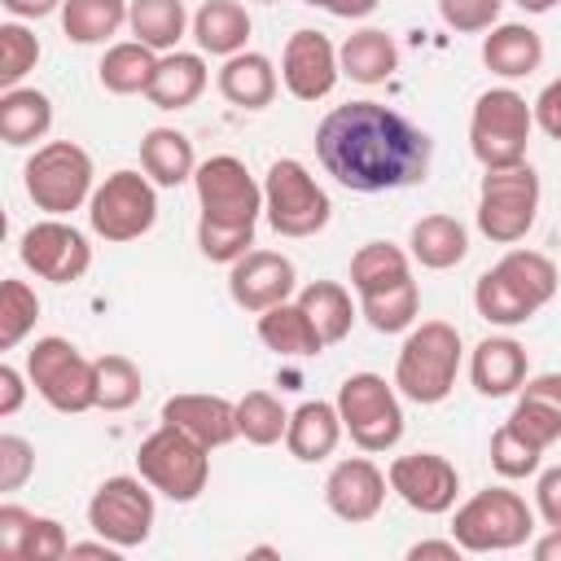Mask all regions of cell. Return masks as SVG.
I'll return each instance as SVG.
<instances>
[{"label": "cell", "instance_id": "6da1fadb", "mask_svg": "<svg viewBox=\"0 0 561 561\" xmlns=\"http://www.w3.org/2000/svg\"><path fill=\"white\" fill-rule=\"evenodd\" d=\"M316 158L351 193H390L430 175L434 140L381 101H351L320 118Z\"/></svg>", "mask_w": 561, "mask_h": 561}, {"label": "cell", "instance_id": "7a4b0ae2", "mask_svg": "<svg viewBox=\"0 0 561 561\" xmlns=\"http://www.w3.org/2000/svg\"><path fill=\"white\" fill-rule=\"evenodd\" d=\"M460 329L447 320H421L408 329L394 359V390L421 408L443 403L460 373Z\"/></svg>", "mask_w": 561, "mask_h": 561}, {"label": "cell", "instance_id": "3957f363", "mask_svg": "<svg viewBox=\"0 0 561 561\" xmlns=\"http://www.w3.org/2000/svg\"><path fill=\"white\" fill-rule=\"evenodd\" d=\"M530 535H535V508L508 486L473 491L451 517V539L465 552H513Z\"/></svg>", "mask_w": 561, "mask_h": 561}, {"label": "cell", "instance_id": "277c9868", "mask_svg": "<svg viewBox=\"0 0 561 561\" xmlns=\"http://www.w3.org/2000/svg\"><path fill=\"white\" fill-rule=\"evenodd\" d=\"M136 473L171 504H193L210 482V447H202L197 438L162 421L136 447Z\"/></svg>", "mask_w": 561, "mask_h": 561}, {"label": "cell", "instance_id": "5b68a950", "mask_svg": "<svg viewBox=\"0 0 561 561\" xmlns=\"http://www.w3.org/2000/svg\"><path fill=\"white\" fill-rule=\"evenodd\" d=\"M92 175H96L92 171V153L83 145H75V140H48L22 167L26 197L35 202V210L57 215V219L79 210L83 202H92V188H96Z\"/></svg>", "mask_w": 561, "mask_h": 561}, {"label": "cell", "instance_id": "8992f818", "mask_svg": "<svg viewBox=\"0 0 561 561\" xmlns=\"http://www.w3.org/2000/svg\"><path fill=\"white\" fill-rule=\"evenodd\" d=\"M530 127H535V105H526L517 88H486L469 114V149L482 162V171L517 167L526 162Z\"/></svg>", "mask_w": 561, "mask_h": 561}, {"label": "cell", "instance_id": "52a82bcc", "mask_svg": "<svg viewBox=\"0 0 561 561\" xmlns=\"http://www.w3.org/2000/svg\"><path fill=\"white\" fill-rule=\"evenodd\" d=\"M263 215L276 237L302 241L329 224L333 202L298 158H276L263 175Z\"/></svg>", "mask_w": 561, "mask_h": 561}, {"label": "cell", "instance_id": "ba28073f", "mask_svg": "<svg viewBox=\"0 0 561 561\" xmlns=\"http://www.w3.org/2000/svg\"><path fill=\"white\" fill-rule=\"evenodd\" d=\"M539 215V175L530 162L486 167L478 184V232L495 245H517Z\"/></svg>", "mask_w": 561, "mask_h": 561}, {"label": "cell", "instance_id": "9c48e42d", "mask_svg": "<svg viewBox=\"0 0 561 561\" xmlns=\"http://www.w3.org/2000/svg\"><path fill=\"white\" fill-rule=\"evenodd\" d=\"M26 377L53 412L75 416L96 408V359H88L66 337H39L26 351Z\"/></svg>", "mask_w": 561, "mask_h": 561}, {"label": "cell", "instance_id": "30bf717a", "mask_svg": "<svg viewBox=\"0 0 561 561\" xmlns=\"http://www.w3.org/2000/svg\"><path fill=\"white\" fill-rule=\"evenodd\" d=\"M337 416L342 430L359 451H390L403 438V408L399 390L381 373H351L337 386Z\"/></svg>", "mask_w": 561, "mask_h": 561}, {"label": "cell", "instance_id": "8fae6325", "mask_svg": "<svg viewBox=\"0 0 561 561\" xmlns=\"http://www.w3.org/2000/svg\"><path fill=\"white\" fill-rule=\"evenodd\" d=\"M193 188H197V206H202L197 224H210V228H254L259 215H263V184L232 153H215V158L197 162Z\"/></svg>", "mask_w": 561, "mask_h": 561}, {"label": "cell", "instance_id": "7c38bea8", "mask_svg": "<svg viewBox=\"0 0 561 561\" xmlns=\"http://www.w3.org/2000/svg\"><path fill=\"white\" fill-rule=\"evenodd\" d=\"M88 224L96 237L123 245L145 237L158 224V184L140 171H114L92 188Z\"/></svg>", "mask_w": 561, "mask_h": 561}, {"label": "cell", "instance_id": "4fadbf2b", "mask_svg": "<svg viewBox=\"0 0 561 561\" xmlns=\"http://www.w3.org/2000/svg\"><path fill=\"white\" fill-rule=\"evenodd\" d=\"M153 486L140 473H114L88 500V526L118 548H140L153 535Z\"/></svg>", "mask_w": 561, "mask_h": 561}, {"label": "cell", "instance_id": "5bb4252c", "mask_svg": "<svg viewBox=\"0 0 561 561\" xmlns=\"http://www.w3.org/2000/svg\"><path fill=\"white\" fill-rule=\"evenodd\" d=\"M18 259H22L39 280L70 285V280H79V276L92 267V245H88V237H83L75 224L48 215V219H39V224H31V228L22 232Z\"/></svg>", "mask_w": 561, "mask_h": 561}, {"label": "cell", "instance_id": "9a60e30c", "mask_svg": "<svg viewBox=\"0 0 561 561\" xmlns=\"http://www.w3.org/2000/svg\"><path fill=\"white\" fill-rule=\"evenodd\" d=\"M390 491L412 508V513H425V517H443L456 508V495H460V473L447 456L438 451H412V456H394L390 469Z\"/></svg>", "mask_w": 561, "mask_h": 561}, {"label": "cell", "instance_id": "2e32d148", "mask_svg": "<svg viewBox=\"0 0 561 561\" xmlns=\"http://www.w3.org/2000/svg\"><path fill=\"white\" fill-rule=\"evenodd\" d=\"M294 289H298V267L280 250H250L228 267V294L250 316H259L276 302H289Z\"/></svg>", "mask_w": 561, "mask_h": 561}, {"label": "cell", "instance_id": "e0dca14e", "mask_svg": "<svg viewBox=\"0 0 561 561\" xmlns=\"http://www.w3.org/2000/svg\"><path fill=\"white\" fill-rule=\"evenodd\" d=\"M342 79L337 48L320 31H294L280 53V83L298 101H324Z\"/></svg>", "mask_w": 561, "mask_h": 561}, {"label": "cell", "instance_id": "ac0fdd59", "mask_svg": "<svg viewBox=\"0 0 561 561\" xmlns=\"http://www.w3.org/2000/svg\"><path fill=\"white\" fill-rule=\"evenodd\" d=\"M386 486H390V478L368 456H346L324 478V504H329L333 517L359 526V522H373L381 513Z\"/></svg>", "mask_w": 561, "mask_h": 561}, {"label": "cell", "instance_id": "d6986e66", "mask_svg": "<svg viewBox=\"0 0 561 561\" xmlns=\"http://www.w3.org/2000/svg\"><path fill=\"white\" fill-rule=\"evenodd\" d=\"M162 421L197 438L202 447H228L237 434V403L224 394H171L162 403Z\"/></svg>", "mask_w": 561, "mask_h": 561}, {"label": "cell", "instance_id": "ffe728a7", "mask_svg": "<svg viewBox=\"0 0 561 561\" xmlns=\"http://www.w3.org/2000/svg\"><path fill=\"white\" fill-rule=\"evenodd\" d=\"M469 377H473V390L486 394V399H508L526 386L530 377V359H526V346L517 337H482L469 355Z\"/></svg>", "mask_w": 561, "mask_h": 561}, {"label": "cell", "instance_id": "44dd1931", "mask_svg": "<svg viewBox=\"0 0 561 561\" xmlns=\"http://www.w3.org/2000/svg\"><path fill=\"white\" fill-rule=\"evenodd\" d=\"M342 416H337V403H324V399H307L289 412V430H285V447L294 460L302 465H316V460H329L342 443Z\"/></svg>", "mask_w": 561, "mask_h": 561}, {"label": "cell", "instance_id": "7402d4cb", "mask_svg": "<svg viewBox=\"0 0 561 561\" xmlns=\"http://www.w3.org/2000/svg\"><path fill=\"white\" fill-rule=\"evenodd\" d=\"M508 425H517L535 447L548 451L561 438V373L526 377V386L517 390V408H513Z\"/></svg>", "mask_w": 561, "mask_h": 561}, {"label": "cell", "instance_id": "603a6c76", "mask_svg": "<svg viewBox=\"0 0 561 561\" xmlns=\"http://www.w3.org/2000/svg\"><path fill=\"white\" fill-rule=\"evenodd\" d=\"M482 61L500 79H526L543 61V39L526 22H495L491 35L482 39Z\"/></svg>", "mask_w": 561, "mask_h": 561}, {"label": "cell", "instance_id": "cb8c5ba5", "mask_svg": "<svg viewBox=\"0 0 561 561\" xmlns=\"http://www.w3.org/2000/svg\"><path fill=\"white\" fill-rule=\"evenodd\" d=\"M219 92H224V101L228 105H241V110H267L272 101H276V66H272V57H263V53H232V57H224V66H219Z\"/></svg>", "mask_w": 561, "mask_h": 561}, {"label": "cell", "instance_id": "d4e9b609", "mask_svg": "<svg viewBox=\"0 0 561 561\" xmlns=\"http://www.w3.org/2000/svg\"><path fill=\"white\" fill-rule=\"evenodd\" d=\"M206 57L202 53H162L158 57V70H153V83H149V105L158 110H188L202 92H206Z\"/></svg>", "mask_w": 561, "mask_h": 561}, {"label": "cell", "instance_id": "484cf974", "mask_svg": "<svg viewBox=\"0 0 561 561\" xmlns=\"http://www.w3.org/2000/svg\"><path fill=\"white\" fill-rule=\"evenodd\" d=\"M259 342L276 355H289V359H307V355L324 351V337L311 324V316L298 307V298L259 311Z\"/></svg>", "mask_w": 561, "mask_h": 561}, {"label": "cell", "instance_id": "4316f807", "mask_svg": "<svg viewBox=\"0 0 561 561\" xmlns=\"http://www.w3.org/2000/svg\"><path fill=\"white\" fill-rule=\"evenodd\" d=\"M140 171L158 188H175V184L193 180V171H197L193 140L175 127H149L145 140H140Z\"/></svg>", "mask_w": 561, "mask_h": 561}, {"label": "cell", "instance_id": "83f0119b", "mask_svg": "<svg viewBox=\"0 0 561 561\" xmlns=\"http://www.w3.org/2000/svg\"><path fill=\"white\" fill-rule=\"evenodd\" d=\"M408 245H412V259L421 267L447 272V267L465 263V254H469V228L456 215H425V219L412 224Z\"/></svg>", "mask_w": 561, "mask_h": 561}, {"label": "cell", "instance_id": "f1b7e54d", "mask_svg": "<svg viewBox=\"0 0 561 561\" xmlns=\"http://www.w3.org/2000/svg\"><path fill=\"white\" fill-rule=\"evenodd\" d=\"M53 127V101L39 88H4L0 92V140L9 149L44 140Z\"/></svg>", "mask_w": 561, "mask_h": 561}, {"label": "cell", "instance_id": "f546056e", "mask_svg": "<svg viewBox=\"0 0 561 561\" xmlns=\"http://www.w3.org/2000/svg\"><path fill=\"white\" fill-rule=\"evenodd\" d=\"M193 39L210 57L245 53V39H250V13H245V4L241 0H206L193 13Z\"/></svg>", "mask_w": 561, "mask_h": 561}, {"label": "cell", "instance_id": "4dcf8cb0", "mask_svg": "<svg viewBox=\"0 0 561 561\" xmlns=\"http://www.w3.org/2000/svg\"><path fill=\"white\" fill-rule=\"evenodd\" d=\"M337 66H342L346 79L373 88V83H386V79L394 75V66H399V48H394V39H390L386 31L364 26V31H355V35L342 39V48H337Z\"/></svg>", "mask_w": 561, "mask_h": 561}, {"label": "cell", "instance_id": "1f68e13d", "mask_svg": "<svg viewBox=\"0 0 561 561\" xmlns=\"http://www.w3.org/2000/svg\"><path fill=\"white\" fill-rule=\"evenodd\" d=\"M473 307H478V316L486 320V324H500V329H513V324H526L539 307H535V298L495 263V267H486L482 276H478V285H473Z\"/></svg>", "mask_w": 561, "mask_h": 561}, {"label": "cell", "instance_id": "d6a6232c", "mask_svg": "<svg viewBox=\"0 0 561 561\" xmlns=\"http://www.w3.org/2000/svg\"><path fill=\"white\" fill-rule=\"evenodd\" d=\"M158 57H162V53H153V48H149V44H140V39L110 44V48H105V57H101V66H96V79H101V88H105V92H114V96L149 92L153 70H158Z\"/></svg>", "mask_w": 561, "mask_h": 561}, {"label": "cell", "instance_id": "836d02e7", "mask_svg": "<svg viewBox=\"0 0 561 561\" xmlns=\"http://www.w3.org/2000/svg\"><path fill=\"white\" fill-rule=\"evenodd\" d=\"M298 307L311 316V324L320 329L324 346L342 342L351 333L355 316H359V307L351 302V289L337 285V280H311V285H302L298 289Z\"/></svg>", "mask_w": 561, "mask_h": 561}, {"label": "cell", "instance_id": "e575fe53", "mask_svg": "<svg viewBox=\"0 0 561 561\" xmlns=\"http://www.w3.org/2000/svg\"><path fill=\"white\" fill-rule=\"evenodd\" d=\"M131 0H66L61 31L70 44H105L127 26Z\"/></svg>", "mask_w": 561, "mask_h": 561}, {"label": "cell", "instance_id": "d590c367", "mask_svg": "<svg viewBox=\"0 0 561 561\" xmlns=\"http://www.w3.org/2000/svg\"><path fill=\"white\" fill-rule=\"evenodd\" d=\"M412 276V254L390 245V241H368L351 254V289L364 298V294H377V289H390L399 280Z\"/></svg>", "mask_w": 561, "mask_h": 561}, {"label": "cell", "instance_id": "8d00e7d4", "mask_svg": "<svg viewBox=\"0 0 561 561\" xmlns=\"http://www.w3.org/2000/svg\"><path fill=\"white\" fill-rule=\"evenodd\" d=\"M127 26L153 53H171L188 31V9H184V0H131Z\"/></svg>", "mask_w": 561, "mask_h": 561}, {"label": "cell", "instance_id": "74e56055", "mask_svg": "<svg viewBox=\"0 0 561 561\" xmlns=\"http://www.w3.org/2000/svg\"><path fill=\"white\" fill-rule=\"evenodd\" d=\"M416 311H421V289L416 280H399L390 289H377V294H364L359 298V316L377 329V333H403L416 324Z\"/></svg>", "mask_w": 561, "mask_h": 561}, {"label": "cell", "instance_id": "f35d334b", "mask_svg": "<svg viewBox=\"0 0 561 561\" xmlns=\"http://www.w3.org/2000/svg\"><path fill=\"white\" fill-rule=\"evenodd\" d=\"M289 430V412L272 390H250L237 399V434L254 447H272L280 443Z\"/></svg>", "mask_w": 561, "mask_h": 561}, {"label": "cell", "instance_id": "ab89813d", "mask_svg": "<svg viewBox=\"0 0 561 561\" xmlns=\"http://www.w3.org/2000/svg\"><path fill=\"white\" fill-rule=\"evenodd\" d=\"M140 394H145V377L127 355H118V351L96 355V408L127 412L140 403Z\"/></svg>", "mask_w": 561, "mask_h": 561}, {"label": "cell", "instance_id": "60d3db41", "mask_svg": "<svg viewBox=\"0 0 561 561\" xmlns=\"http://www.w3.org/2000/svg\"><path fill=\"white\" fill-rule=\"evenodd\" d=\"M39 320V298L26 280H4L0 285V351H13Z\"/></svg>", "mask_w": 561, "mask_h": 561}, {"label": "cell", "instance_id": "b9f144b4", "mask_svg": "<svg viewBox=\"0 0 561 561\" xmlns=\"http://www.w3.org/2000/svg\"><path fill=\"white\" fill-rule=\"evenodd\" d=\"M500 267L535 298V307H548V302L557 298L561 276H557V263H552L548 254H539V250H508V254L500 259Z\"/></svg>", "mask_w": 561, "mask_h": 561}, {"label": "cell", "instance_id": "7bdbcfd3", "mask_svg": "<svg viewBox=\"0 0 561 561\" xmlns=\"http://www.w3.org/2000/svg\"><path fill=\"white\" fill-rule=\"evenodd\" d=\"M539 460H543V447H535L517 425H500L491 434V469L500 478H530L539 473Z\"/></svg>", "mask_w": 561, "mask_h": 561}, {"label": "cell", "instance_id": "ee69618b", "mask_svg": "<svg viewBox=\"0 0 561 561\" xmlns=\"http://www.w3.org/2000/svg\"><path fill=\"white\" fill-rule=\"evenodd\" d=\"M39 61V39L31 26L22 22H4L0 26V92L4 88H18Z\"/></svg>", "mask_w": 561, "mask_h": 561}, {"label": "cell", "instance_id": "f6af8a7d", "mask_svg": "<svg viewBox=\"0 0 561 561\" xmlns=\"http://www.w3.org/2000/svg\"><path fill=\"white\" fill-rule=\"evenodd\" d=\"M504 0H438V18L456 31V35H478L491 31L500 22Z\"/></svg>", "mask_w": 561, "mask_h": 561}, {"label": "cell", "instance_id": "bcb514c9", "mask_svg": "<svg viewBox=\"0 0 561 561\" xmlns=\"http://www.w3.org/2000/svg\"><path fill=\"white\" fill-rule=\"evenodd\" d=\"M254 245V228H210V224H197V250L210 259V263H237L241 254H250Z\"/></svg>", "mask_w": 561, "mask_h": 561}, {"label": "cell", "instance_id": "7dc6e473", "mask_svg": "<svg viewBox=\"0 0 561 561\" xmlns=\"http://www.w3.org/2000/svg\"><path fill=\"white\" fill-rule=\"evenodd\" d=\"M61 557H70L66 526L57 517H35L31 530H26V543H22V557L18 561H61Z\"/></svg>", "mask_w": 561, "mask_h": 561}, {"label": "cell", "instance_id": "c3c4849f", "mask_svg": "<svg viewBox=\"0 0 561 561\" xmlns=\"http://www.w3.org/2000/svg\"><path fill=\"white\" fill-rule=\"evenodd\" d=\"M35 473V447L18 434H0V491H18Z\"/></svg>", "mask_w": 561, "mask_h": 561}, {"label": "cell", "instance_id": "681fc988", "mask_svg": "<svg viewBox=\"0 0 561 561\" xmlns=\"http://www.w3.org/2000/svg\"><path fill=\"white\" fill-rule=\"evenodd\" d=\"M31 522H35L31 508H22V504H0V557H9V561L22 557V543H26Z\"/></svg>", "mask_w": 561, "mask_h": 561}, {"label": "cell", "instance_id": "f907efd6", "mask_svg": "<svg viewBox=\"0 0 561 561\" xmlns=\"http://www.w3.org/2000/svg\"><path fill=\"white\" fill-rule=\"evenodd\" d=\"M535 513L543 517V526L561 530V465L539 473V482H535Z\"/></svg>", "mask_w": 561, "mask_h": 561}, {"label": "cell", "instance_id": "816d5d0a", "mask_svg": "<svg viewBox=\"0 0 561 561\" xmlns=\"http://www.w3.org/2000/svg\"><path fill=\"white\" fill-rule=\"evenodd\" d=\"M535 127L552 140H561V75L535 96Z\"/></svg>", "mask_w": 561, "mask_h": 561}, {"label": "cell", "instance_id": "f5cc1de1", "mask_svg": "<svg viewBox=\"0 0 561 561\" xmlns=\"http://www.w3.org/2000/svg\"><path fill=\"white\" fill-rule=\"evenodd\" d=\"M26 381H31V377H22L13 364H0V416H13V412L22 408Z\"/></svg>", "mask_w": 561, "mask_h": 561}, {"label": "cell", "instance_id": "db71d44e", "mask_svg": "<svg viewBox=\"0 0 561 561\" xmlns=\"http://www.w3.org/2000/svg\"><path fill=\"white\" fill-rule=\"evenodd\" d=\"M302 4H311V9H324V13H333V18H368L381 0H302Z\"/></svg>", "mask_w": 561, "mask_h": 561}, {"label": "cell", "instance_id": "11a10c76", "mask_svg": "<svg viewBox=\"0 0 561 561\" xmlns=\"http://www.w3.org/2000/svg\"><path fill=\"white\" fill-rule=\"evenodd\" d=\"M9 9V18L26 22V18H48V13H61L66 0H0Z\"/></svg>", "mask_w": 561, "mask_h": 561}, {"label": "cell", "instance_id": "9f6ffc18", "mask_svg": "<svg viewBox=\"0 0 561 561\" xmlns=\"http://www.w3.org/2000/svg\"><path fill=\"white\" fill-rule=\"evenodd\" d=\"M465 548L456 543V539H421V543H412L408 548V557L412 561H421V557H443V561H456Z\"/></svg>", "mask_w": 561, "mask_h": 561}, {"label": "cell", "instance_id": "6f0895ef", "mask_svg": "<svg viewBox=\"0 0 561 561\" xmlns=\"http://www.w3.org/2000/svg\"><path fill=\"white\" fill-rule=\"evenodd\" d=\"M530 552H535V561H561V530L548 526V535H539L530 543Z\"/></svg>", "mask_w": 561, "mask_h": 561}, {"label": "cell", "instance_id": "680465c9", "mask_svg": "<svg viewBox=\"0 0 561 561\" xmlns=\"http://www.w3.org/2000/svg\"><path fill=\"white\" fill-rule=\"evenodd\" d=\"M513 4H522L526 13H548V9L557 4V0H513Z\"/></svg>", "mask_w": 561, "mask_h": 561}, {"label": "cell", "instance_id": "91938a15", "mask_svg": "<svg viewBox=\"0 0 561 561\" xmlns=\"http://www.w3.org/2000/svg\"><path fill=\"white\" fill-rule=\"evenodd\" d=\"M259 4H276V0H259Z\"/></svg>", "mask_w": 561, "mask_h": 561}]
</instances>
